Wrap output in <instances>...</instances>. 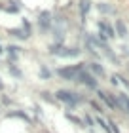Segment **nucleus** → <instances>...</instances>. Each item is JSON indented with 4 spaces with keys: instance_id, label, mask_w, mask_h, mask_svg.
<instances>
[{
    "instance_id": "nucleus-16",
    "label": "nucleus",
    "mask_w": 129,
    "mask_h": 133,
    "mask_svg": "<svg viewBox=\"0 0 129 133\" xmlns=\"http://www.w3.org/2000/svg\"><path fill=\"white\" fill-rule=\"evenodd\" d=\"M23 32H25L27 36H30V23L27 19H23Z\"/></svg>"
},
{
    "instance_id": "nucleus-15",
    "label": "nucleus",
    "mask_w": 129,
    "mask_h": 133,
    "mask_svg": "<svg viewBox=\"0 0 129 133\" xmlns=\"http://www.w3.org/2000/svg\"><path fill=\"white\" fill-rule=\"evenodd\" d=\"M66 118H69L70 122H74L76 125H82V124H84V122H82V120H80V118H76L74 114H70V112H66Z\"/></svg>"
},
{
    "instance_id": "nucleus-13",
    "label": "nucleus",
    "mask_w": 129,
    "mask_h": 133,
    "mask_svg": "<svg viewBox=\"0 0 129 133\" xmlns=\"http://www.w3.org/2000/svg\"><path fill=\"white\" fill-rule=\"evenodd\" d=\"M8 34H11V36H17V38H21V40H25L27 38V34L21 31V29H10L8 31Z\"/></svg>"
},
{
    "instance_id": "nucleus-7",
    "label": "nucleus",
    "mask_w": 129,
    "mask_h": 133,
    "mask_svg": "<svg viewBox=\"0 0 129 133\" xmlns=\"http://www.w3.org/2000/svg\"><path fill=\"white\" fill-rule=\"evenodd\" d=\"M116 32H118L120 38H127V27H125V23L121 19L116 21Z\"/></svg>"
},
{
    "instance_id": "nucleus-21",
    "label": "nucleus",
    "mask_w": 129,
    "mask_h": 133,
    "mask_svg": "<svg viewBox=\"0 0 129 133\" xmlns=\"http://www.w3.org/2000/svg\"><path fill=\"white\" fill-rule=\"evenodd\" d=\"M91 107H93V108H95V110H99V112H101V110H103V108H101V107H99V105H97V103H91Z\"/></svg>"
},
{
    "instance_id": "nucleus-23",
    "label": "nucleus",
    "mask_w": 129,
    "mask_h": 133,
    "mask_svg": "<svg viewBox=\"0 0 129 133\" xmlns=\"http://www.w3.org/2000/svg\"><path fill=\"white\" fill-rule=\"evenodd\" d=\"M0 53H2V46H0Z\"/></svg>"
},
{
    "instance_id": "nucleus-19",
    "label": "nucleus",
    "mask_w": 129,
    "mask_h": 133,
    "mask_svg": "<svg viewBox=\"0 0 129 133\" xmlns=\"http://www.w3.org/2000/svg\"><path fill=\"white\" fill-rule=\"evenodd\" d=\"M10 70H11V74H15V76H21V72L17 70L15 66H13V65H10Z\"/></svg>"
},
{
    "instance_id": "nucleus-11",
    "label": "nucleus",
    "mask_w": 129,
    "mask_h": 133,
    "mask_svg": "<svg viewBox=\"0 0 129 133\" xmlns=\"http://www.w3.org/2000/svg\"><path fill=\"white\" fill-rule=\"evenodd\" d=\"M89 11V0H80V14H82V17L87 15Z\"/></svg>"
},
{
    "instance_id": "nucleus-22",
    "label": "nucleus",
    "mask_w": 129,
    "mask_h": 133,
    "mask_svg": "<svg viewBox=\"0 0 129 133\" xmlns=\"http://www.w3.org/2000/svg\"><path fill=\"white\" fill-rule=\"evenodd\" d=\"M2 88H4V84H2V82H0V89H2Z\"/></svg>"
},
{
    "instance_id": "nucleus-17",
    "label": "nucleus",
    "mask_w": 129,
    "mask_h": 133,
    "mask_svg": "<svg viewBox=\"0 0 129 133\" xmlns=\"http://www.w3.org/2000/svg\"><path fill=\"white\" fill-rule=\"evenodd\" d=\"M8 116H17V118H23L25 122H29V116H27V114H23V112H11V114H8Z\"/></svg>"
},
{
    "instance_id": "nucleus-14",
    "label": "nucleus",
    "mask_w": 129,
    "mask_h": 133,
    "mask_svg": "<svg viewBox=\"0 0 129 133\" xmlns=\"http://www.w3.org/2000/svg\"><path fill=\"white\" fill-rule=\"evenodd\" d=\"M8 4H10V6H6V8H4L6 11H10V14H17V11H19V8H17L13 2H8Z\"/></svg>"
},
{
    "instance_id": "nucleus-12",
    "label": "nucleus",
    "mask_w": 129,
    "mask_h": 133,
    "mask_svg": "<svg viewBox=\"0 0 129 133\" xmlns=\"http://www.w3.org/2000/svg\"><path fill=\"white\" fill-rule=\"evenodd\" d=\"M89 69H91V72H95L97 76H103V74H104V69H103L99 63H91V65H89Z\"/></svg>"
},
{
    "instance_id": "nucleus-3",
    "label": "nucleus",
    "mask_w": 129,
    "mask_h": 133,
    "mask_svg": "<svg viewBox=\"0 0 129 133\" xmlns=\"http://www.w3.org/2000/svg\"><path fill=\"white\" fill-rule=\"evenodd\" d=\"M99 31H101V36H99L101 42H104L106 38H112V36H116V34H114V29L110 27L106 21H99Z\"/></svg>"
},
{
    "instance_id": "nucleus-8",
    "label": "nucleus",
    "mask_w": 129,
    "mask_h": 133,
    "mask_svg": "<svg viewBox=\"0 0 129 133\" xmlns=\"http://www.w3.org/2000/svg\"><path fill=\"white\" fill-rule=\"evenodd\" d=\"M99 97L104 101V103H106V105L110 107V108H116V107H118V103H116V99H112V97H110V95L108 93H104V91H99Z\"/></svg>"
},
{
    "instance_id": "nucleus-20",
    "label": "nucleus",
    "mask_w": 129,
    "mask_h": 133,
    "mask_svg": "<svg viewBox=\"0 0 129 133\" xmlns=\"http://www.w3.org/2000/svg\"><path fill=\"white\" fill-rule=\"evenodd\" d=\"M108 125H112V129H110V133H120V129L116 128V124H114V122H108Z\"/></svg>"
},
{
    "instance_id": "nucleus-18",
    "label": "nucleus",
    "mask_w": 129,
    "mask_h": 133,
    "mask_svg": "<svg viewBox=\"0 0 129 133\" xmlns=\"http://www.w3.org/2000/svg\"><path fill=\"white\" fill-rule=\"evenodd\" d=\"M99 10H101V11H104V14L112 11V8H108V6H104V4H99Z\"/></svg>"
},
{
    "instance_id": "nucleus-5",
    "label": "nucleus",
    "mask_w": 129,
    "mask_h": 133,
    "mask_svg": "<svg viewBox=\"0 0 129 133\" xmlns=\"http://www.w3.org/2000/svg\"><path fill=\"white\" fill-rule=\"evenodd\" d=\"M38 23H40L42 31H47L50 25H51V14H50V11H42V14L38 15Z\"/></svg>"
},
{
    "instance_id": "nucleus-2",
    "label": "nucleus",
    "mask_w": 129,
    "mask_h": 133,
    "mask_svg": "<svg viewBox=\"0 0 129 133\" xmlns=\"http://www.w3.org/2000/svg\"><path fill=\"white\" fill-rule=\"evenodd\" d=\"M80 70H84V66L82 65H74V66H66V69H59L57 74L63 76V78H66V80H76Z\"/></svg>"
},
{
    "instance_id": "nucleus-4",
    "label": "nucleus",
    "mask_w": 129,
    "mask_h": 133,
    "mask_svg": "<svg viewBox=\"0 0 129 133\" xmlns=\"http://www.w3.org/2000/svg\"><path fill=\"white\" fill-rule=\"evenodd\" d=\"M76 80L82 82V84H85L87 88H97V80L89 74V72H85V70H80V72H78V78H76Z\"/></svg>"
},
{
    "instance_id": "nucleus-1",
    "label": "nucleus",
    "mask_w": 129,
    "mask_h": 133,
    "mask_svg": "<svg viewBox=\"0 0 129 133\" xmlns=\"http://www.w3.org/2000/svg\"><path fill=\"white\" fill-rule=\"evenodd\" d=\"M55 97H57L59 101H63L66 103V105H70V107H76L78 103H80V97L76 93H70V91H65V89H61V91L55 93Z\"/></svg>"
},
{
    "instance_id": "nucleus-6",
    "label": "nucleus",
    "mask_w": 129,
    "mask_h": 133,
    "mask_svg": "<svg viewBox=\"0 0 129 133\" xmlns=\"http://www.w3.org/2000/svg\"><path fill=\"white\" fill-rule=\"evenodd\" d=\"M59 57H78L80 55V50H76V48H61V50L57 51Z\"/></svg>"
},
{
    "instance_id": "nucleus-10",
    "label": "nucleus",
    "mask_w": 129,
    "mask_h": 133,
    "mask_svg": "<svg viewBox=\"0 0 129 133\" xmlns=\"http://www.w3.org/2000/svg\"><path fill=\"white\" fill-rule=\"evenodd\" d=\"M8 53H10L11 61H17V57H19V53H21V48L19 46H10L8 48Z\"/></svg>"
},
{
    "instance_id": "nucleus-9",
    "label": "nucleus",
    "mask_w": 129,
    "mask_h": 133,
    "mask_svg": "<svg viewBox=\"0 0 129 133\" xmlns=\"http://www.w3.org/2000/svg\"><path fill=\"white\" fill-rule=\"evenodd\" d=\"M116 103H118L120 108H124L125 112H129V97H127V95H120V97L116 99Z\"/></svg>"
}]
</instances>
